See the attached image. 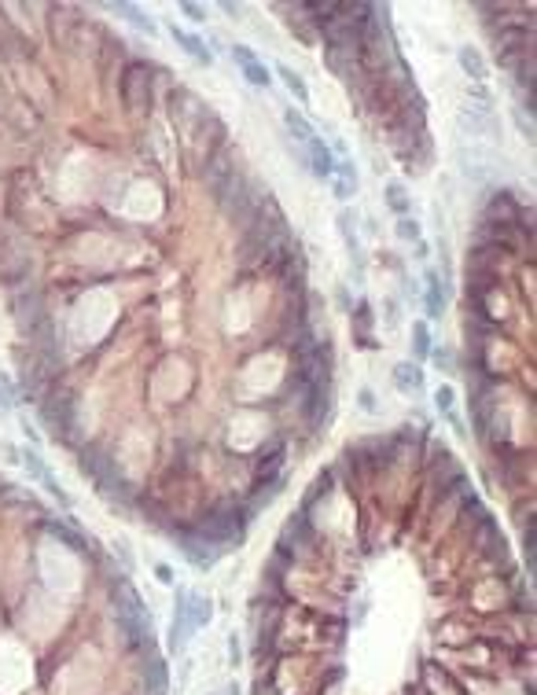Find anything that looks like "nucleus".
<instances>
[{
    "label": "nucleus",
    "mask_w": 537,
    "mask_h": 695,
    "mask_svg": "<svg viewBox=\"0 0 537 695\" xmlns=\"http://www.w3.org/2000/svg\"><path fill=\"white\" fill-rule=\"evenodd\" d=\"M232 59L239 63L243 78H247L251 85H258V89H268V85H273V78H268V66L247 48V44H232Z\"/></svg>",
    "instance_id": "f257e3e1"
},
{
    "label": "nucleus",
    "mask_w": 537,
    "mask_h": 695,
    "mask_svg": "<svg viewBox=\"0 0 537 695\" xmlns=\"http://www.w3.org/2000/svg\"><path fill=\"white\" fill-rule=\"evenodd\" d=\"M306 170L317 177V181H331V173H335V155L320 136H313L306 144Z\"/></svg>",
    "instance_id": "f03ea898"
},
{
    "label": "nucleus",
    "mask_w": 537,
    "mask_h": 695,
    "mask_svg": "<svg viewBox=\"0 0 537 695\" xmlns=\"http://www.w3.org/2000/svg\"><path fill=\"white\" fill-rule=\"evenodd\" d=\"M166 33H170V37L177 41L181 48H184V52H188V55L195 59V63H203V66H210V63H214V52H210L206 44H203V37H195V33L181 30V26H166Z\"/></svg>",
    "instance_id": "7ed1b4c3"
},
{
    "label": "nucleus",
    "mask_w": 537,
    "mask_h": 695,
    "mask_svg": "<svg viewBox=\"0 0 537 695\" xmlns=\"http://www.w3.org/2000/svg\"><path fill=\"white\" fill-rule=\"evenodd\" d=\"M335 225H338V235H343L346 251L354 254V262L361 265V262H365V254H361V240H357V217H354V210H338Z\"/></svg>",
    "instance_id": "20e7f679"
},
{
    "label": "nucleus",
    "mask_w": 537,
    "mask_h": 695,
    "mask_svg": "<svg viewBox=\"0 0 537 695\" xmlns=\"http://www.w3.org/2000/svg\"><path fill=\"white\" fill-rule=\"evenodd\" d=\"M394 386H398L401 394H419L424 390V372H419V364H394Z\"/></svg>",
    "instance_id": "39448f33"
},
{
    "label": "nucleus",
    "mask_w": 537,
    "mask_h": 695,
    "mask_svg": "<svg viewBox=\"0 0 537 695\" xmlns=\"http://www.w3.org/2000/svg\"><path fill=\"white\" fill-rule=\"evenodd\" d=\"M210 618H214V599L210 596H199V593H188V629H203L210 626Z\"/></svg>",
    "instance_id": "423d86ee"
},
{
    "label": "nucleus",
    "mask_w": 537,
    "mask_h": 695,
    "mask_svg": "<svg viewBox=\"0 0 537 695\" xmlns=\"http://www.w3.org/2000/svg\"><path fill=\"white\" fill-rule=\"evenodd\" d=\"M424 305H427V316L430 321H438L442 313H446V294H442V280L435 269H427V291H424Z\"/></svg>",
    "instance_id": "0eeeda50"
},
{
    "label": "nucleus",
    "mask_w": 537,
    "mask_h": 695,
    "mask_svg": "<svg viewBox=\"0 0 537 695\" xmlns=\"http://www.w3.org/2000/svg\"><path fill=\"white\" fill-rule=\"evenodd\" d=\"M107 8L114 11V15H125L136 30H144V33H158V22L151 19L144 8H136V4H122V0H118V4H107Z\"/></svg>",
    "instance_id": "6e6552de"
},
{
    "label": "nucleus",
    "mask_w": 537,
    "mask_h": 695,
    "mask_svg": "<svg viewBox=\"0 0 537 695\" xmlns=\"http://www.w3.org/2000/svg\"><path fill=\"white\" fill-rule=\"evenodd\" d=\"M284 125L291 129V136H295V144H298V147H306L309 140L317 136V129H313V125H309V122H306V118H302L298 111H291V107L284 111Z\"/></svg>",
    "instance_id": "1a4fd4ad"
},
{
    "label": "nucleus",
    "mask_w": 537,
    "mask_h": 695,
    "mask_svg": "<svg viewBox=\"0 0 537 695\" xmlns=\"http://www.w3.org/2000/svg\"><path fill=\"white\" fill-rule=\"evenodd\" d=\"M22 464H26V467H30V475H33V478H41L44 486H48V489H52V493H55V497H60V500H66L63 493H60V486H55V482H52V475H48V467H44V460H41V456L33 453V449H22Z\"/></svg>",
    "instance_id": "9d476101"
},
{
    "label": "nucleus",
    "mask_w": 537,
    "mask_h": 695,
    "mask_svg": "<svg viewBox=\"0 0 537 695\" xmlns=\"http://www.w3.org/2000/svg\"><path fill=\"white\" fill-rule=\"evenodd\" d=\"M181 552H184V556H188V563H192V567H214V548H210L206 545V541H181Z\"/></svg>",
    "instance_id": "9b49d317"
},
{
    "label": "nucleus",
    "mask_w": 537,
    "mask_h": 695,
    "mask_svg": "<svg viewBox=\"0 0 537 695\" xmlns=\"http://www.w3.org/2000/svg\"><path fill=\"white\" fill-rule=\"evenodd\" d=\"M276 74L284 78L287 92H291V96H295L298 103H309V89H306V81H302V78H298V74H295V70H291L287 63H280V66H276Z\"/></svg>",
    "instance_id": "f8f14e48"
},
{
    "label": "nucleus",
    "mask_w": 537,
    "mask_h": 695,
    "mask_svg": "<svg viewBox=\"0 0 537 695\" xmlns=\"http://www.w3.org/2000/svg\"><path fill=\"white\" fill-rule=\"evenodd\" d=\"M387 206H390L398 217H408V206H412V199H408L405 184H398V181L387 184Z\"/></svg>",
    "instance_id": "ddd939ff"
},
{
    "label": "nucleus",
    "mask_w": 537,
    "mask_h": 695,
    "mask_svg": "<svg viewBox=\"0 0 537 695\" xmlns=\"http://www.w3.org/2000/svg\"><path fill=\"white\" fill-rule=\"evenodd\" d=\"M457 59H460V66L468 70V78H475V81L486 78V63H482V55H478V48H460Z\"/></svg>",
    "instance_id": "4468645a"
},
{
    "label": "nucleus",
    "mask_w": 537,
    "mask_h": 695,
    "mask_svg": "<svg viewBox=\"0 0 537 695\" xmlns=\"http://www.w3.org/2000/svg\"><path fill=\"white\" fill-rule=\"evenodd\" d=\"M412 339H416V357H430V332H427V324L424 321H416L412 324Z\"/></svg>",
    "instance_id": "2eb2a0df"
},
{
    "label": "nucleus",
    "mask_w": 537,
    "mask_h": 695,
    "mask_svg": "<svg viewBox=\"0 0 537 695\" xmlns=\"http://www.w3.org/2000/svg\"><path fill=\"white\" fill-rule=\"evenodd\" d=\"M435 401H438V408L446 412V416H453V405H457V390H453V386H438V390H435Z\"/></svg>",
    "instance_id": "dca6fc26"
},
{
    "label": "nucleus",
    "mask_w": 537,
    "mask_h": 695,
    "mask_svg": "<svg viewBox=\"0 0 537 695\" xmlns=\"http://www.w3.org/2000/svg\"><path fill=\"white\" fill-rule=\"evenodd\" d=\"M394 232H398L401 240H412V243H419V225H416L412 217H398V228H394Z\"/></svg>",
    "instance_id": "f3484780"
},
{
    "label": "nucleus",
    "mask_w": 537,
    "mask_h": 695,
    "mask_svg": "<svg viewBox=\"0 0 537 695\" xmlns=\"http://www.w3.org/2000/svg\"><path fill=\"white\" fill-rule=\"evenodd\" d=\"M181 11H184V15H188L192 22H203V19H206V8L192 4V0H184V4H181Z\"/></svg>",
    "instance_id": "a211bd4d"
},
{
    "label": "nucleus",
    "mask_w": 537,
    "mask_h": 695,
    "mask_svg": "<svg viewBox=\"0 0 537 695\" xmlns=\"http://www.w3.org/2000/svg\"><path fill=\"white\" fill-rule=\"evenodd\" d=\"M8 408H11V394H8V379L0 375V416H4Z\"/></svg>",
    "instance_id": "6ab92c4d"
},
{
    "label": "nucleus",
    "mask_w": 537,
    "mask_h": 695,
    "mask_svg": "<svg viewBox=\"0 0 537 695\" xmlns=\"http://www.w3.org/2000/svg\"><path fill=\"white\" fill-rule=\"evenodd\" d=\"M155 574H158V581H162V585H173V570L166 567V563H158V567H155Z\"/></svg>",
    "instance_id": "aec40b11"
},
{
    "label": "nucleus",
    "mask_w": 537,
    "mask_h": 695,
    "mask_svg": "<svg viewBox=\"0 0 537 695\" xmlns=\"http://www.w3.org/2000/svg\"><path fill=\"white\" fill-rule=\"evenodd\" d=\"M516 125H519L527 136H534V122H530V118H522V111H516Z\"/></svg>",
    "instance_id": "412c9836"
},
{
    "label": "nucleus",
    "mask_w": 537,
    "mask_h": 695,
    "mask_svg": "<svg viewBox=\"0 0 537 695\" xmlns=\"http://www.w3.org/2000/svg\"><path fill=\"white\" fill-rule=\"evenodd\" d=\"M228 658H232V666H239V640L236 637H228Z\"/></svg>",
    "instance_id": "4be33fe9"
},
{
    "label": "nucleus",
    "mask_w": 537,
    "mask_h": 695,
    "mask_svg": "<svg viewBox=\"0 0 537 695\" xmlns=\"http://www.w3.org/2000/svg\"><path fill=\"white\" fill-rule=\"evenodd\" d=\"M361 408H365V412H376V401H372V390H361Z\"/></svg>",
    "instance_id": "5701e85b"
}]
</instances>
